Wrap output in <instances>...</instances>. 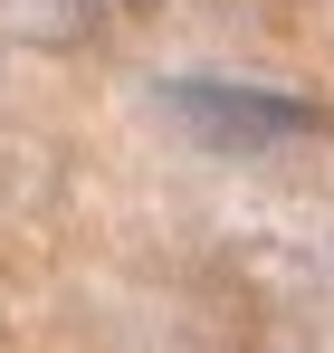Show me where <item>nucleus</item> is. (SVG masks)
<instances>
[{
	"mask_svg": "<svg viewBox=\"0 0 334 353\" xmlns=\"http://www.w3.org/2000/svg\"><path fill=\"white\" fill-rule=\"evenodd\" d=\"M163 105L181 124H201V143H239V153H268L306 134V105L286 96H248V86H163Z\"/></svg>",
	"mask_w": 334,
	"mask_h": 353,
	"instance_id": "f257e3e1",
	"label": "nucleus"
}]
</instances>
